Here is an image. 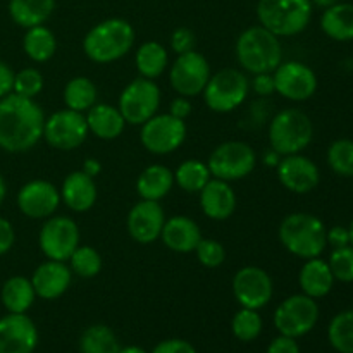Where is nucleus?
I'll list each match as a JSON object with an SVG mask.
<instances>
[{
  "mask_svg": "<svg viewBox=\"0 0 353 353\" xmlns=\"http://www.w3.org/2000/svg\"><path fill=\"white\" fill-rule=\"evenodd\" d=\"M45 114L37 100L10 93L0 99V148L24 154L43 140Z\"/></svg>",
  "mask_w": 353,
  "mask_h": 353,
  "instance_id": "obj_1",
  "label": "nucleus"
},
{
  "mask_svg": "<svg viewBox=\"0 0 353 353\" xmlns=\"http://www.w3.org/2000/svg\"><path fill=\"white\" fill-rule=\"evenodd\" d=\"M134 28L123 17H109L97 23L83 38V52L95 64H110L133 50Z\"/></svg>",
  "mask_w": 353,
  "mask_h": 353,
  "instance_id": "obj_2",
  "label": "nucleus"
},
{
  "mask_svg": "<svg viewBox=\"0 0 353 353\" xmlns=\"http://www.w3.org/2000/svg\"><path fill=\"white\" fill-rule=\"evenodd\" d=\"M236 61L241 71L248 74L274 72L283 62L281 38L276 37L261 24L247 28L236 38Z\"/></svg>",
  "mask_w": 353,
  "mask_h": 353,
  "instance_id": "obj_3",
  "label": "nucleus"
},
{
  "mask_svg": "<svg viewBox=\"0 0 353 353\" xmlns=\"http://www.w3.org/2000/svg\"><path fill=\"white\" fill-rule=\"evenodd\" d=\"M326 231L321 217L309 212H293L279 224L278 238L286 252L307 261L324 254L327 247Z\"/></svg>",
  "mask_w": 353,
  "mask_h": 353,
  "instance_id": "obj_4",
  "label": "nucleus"
},
{
  "mask_svg": "<svg viewBox=\"0 0 353 353\" xmlns=\"http://www.w3.org/2000/svg\"><path fill=\"white\" fill-rule=\"evenodd\" d=\"M314 6L310 0H259L257 19L261 26L278 38L303 33L312 21Z\"/></svg>",
  "mask_w": 353,
  "mask_h": 353,
  "instance_id": "obj_5",
  "label": "nucleus"
},
{
  "mask_svg": "<svg viewBox=\"0 0 353 353\" xmlns=\"http://www.w3.org/2000/svg\"><path fill=\"white\" fill-rule=\"evenodd\" d=\"M268 137L271 148L281 157L302 154L314 140V123L303 110L288 107L272 116Z\"/></svg>",
  "mask_w": 353,
  "mask_h": 353,
  "instance_id": "obj_6",
  "label": "nucleus"
},
{
  "mask_svg": "<svg viewBox=\"0 0 353 353\" xmlns=\"http://www.w3.org/2000/svg\"><path fill=\"white\" fill-rule=\"evenodd\" d=\"M250 93V78L236 68H224L210 74L203 88V102L212 112L230 114L241 107Z\"/></svg>",
  "mask_w": 353,
  "mask_h": 353,
  "instance_id": "obj_7",
  "label": "nucleus"
},
{
  "mask_svg": "<svg viewBox=\"0 0 353 353\" xmlns=\"http://www.w3.org/2000/svg\"><path fill=\"white\" fill-rule=\"evenodd\" d=\"M212 178L233 183L247 178L257 165V152L250 143L230 140L217 145L207 159Z\"/></svg>",
  "mask_w": 353,
  "mask_h": 353,
  "instance_id": "obj_8",
  "label": "nucleus"
},
{
  "mask_svg": "<svg viewBox=\"0 0 353 353\" xmlns=\"http://www.w3.org/2000/svg\"><path fill=\"white\" fill-rule=\"evenodd\" d=\"M162 93L155 79H147L138 76L128 83L119 95L117 109L123 114L126 124L141 126L152 116L159 112Z\"/></svg>",
  "mask_w": 353,
  "mask_h": 353,
  "instance_id": "obj_9",
  "label": "nucleus"
},
{
  "mask_svg": "<svg viewBox=\"0 0 353 353\" xmlns=\"http://www.w3.org/2000/svg\"><path fill=\"white\" fill-rule=\"evenodd\" d=\"M319 316L321 310L317 300L303 293H296L285 299L276 307L272 321L279 334L299 340L316 327Z\"/></svg>",
  "mask_w": 353,
  "mask_h": 353,
  "instance_id": "obj_10",
  "label": "nucleus"
},
{
  "mask_svg": "<svg viewBox=\"0 0 353 353\" xmlns=\"http://www.w3.org/2000/svg\"><path fill=\"white\" fill-rule=\"evenodd\" d=\"M79 245L81 233L72 217L54 214L43 221L38 233V247L48 261L68 262Z\"/></svg>",
  "mask_w": 353,
  "mask_h": 353,
  "instance_id": "obj_11",
  "label": "nucleus"
},
{
  "mask_svg": "<svg viewBox=\"0 0 353 353\" xmlns=\"http://www.w3.org/2000/svg\"><path fill=\"white\" fill-rule=\"evenodd\" d=\"M140 143L148 154L169 155L178 150L186 140L188 126L186 121L178 119L169 112L155 114L141 124Z\"/></svg>",
  "mask_w": 353,
  "mask_h": 353,
  "instance_id": "obj_12",
  "label": "nucleus"
},
{
  "mask_svg": "<svg viewBox=\"0 0 353 353\" xmlns=\"http://www.w3.org/2000/svg\"><path fill=\"white\" fill-rule=\"evenodd\" d=\"M88 124L83 112L61 109L45 117L43 140L48 147L59 152H71L81 147L88 138Z\"/></svg>",
  "mask_w": 353,
  "mask_h": 353,
  "instance_id": "obj_13",
  "label": "nucleus"
},
{
  "mask_svg": "<svg viewBox=\"0 0 353 353\" xmlns=\"http://www.w3.org/2000/svg\"><path fill=\"white\" fill-rule=\"evenodd\" d=\"M210 74V64L203 54L190 50L186 54L176 55L172 64L169 65V85L179 97L195 99L202 95Z\"/></svg>",
  "mask_w": 353,
  "mask_h": 353,
  "instance_id": "obj_14",
  "label": "nucleus"
},
{
  "mask_svg": "<svg viewBox=\"0 0 353 353\" xmlns=\"http://www.w3.org/2000/svg\"><path fill=\"white\" fill-rule=\"evenodd\" d=\"M231 290L240 307L261 310L272 300L274 281L265 269L259 265H245L234 272Z\"/></svg>",
  "mask_w": 353,
  "mask_h": 353,
  "instance_id": "obj_15",
  "label": "nucleus"
},
{
  "mask_svg": "<svg viewBox=\"0 0 353 353\" xmlns=\"http://www.w3.org/2000/svg\"><path fill=\"white\" fill-rule=\"evenodd\" d=\"M276 93L290 102H305L312 99L319 86L316 71L305 62L283 61L272 72Z\"/></svg>",
  "mask_w": 353,
  "mask_h": 353,
  "instance_id": "obj_16",
  "label": "nucleus"
},
{
  "mask_svg": "<svg viewBox=\"0 0 353 353\" xmlns=\"http://www.w3.org/2000/svg\"><path fill=\"white\" fill-rule=\"evenodd\" d=\"M17 209L28 219H48L61 205V192L47 179H31L24 183L16 196Z\"/></svg>",
  "mask_w": 353,
  "mask_h": 353,
  "instance_id": "obj_17",
  "label": "nucleus"
},
{
  "mask_svg": "<svg viewBox=\"0 0 353 353\" xmlns=\"http://www.w3.org/2000/svg\"><path fill=\"white\" fill-rule=\"evenodd\" d=\"M278 179L285 190L295 195H307L321 183V171L316 162L303 154L285 155L279 161Z\"/></svg>",
  "mask_w": 353,
  "mask_h": 353,
  "instance_id": "obj_18",
  "label": "nucleus"
},
{
  "mask_svg": "<svg viewBox=\"0 0 353 353\" xmlns=\"http://www.w3.org/2000/svg\"><path fill=\"white\" fill-rule=\"evenodd\" d=\"M165 212L161 202L141 200L134 203L126 217V230L131 240L140 245H150L161 238L165 223Z\"/></svg>",
  "mask_w": 353,
  "mask_h": 353,
  "instance_id": "obj_19",
  "label": "nucleus"
},
{
  "mask_svg": "<svg viewBox=\"0 0 353 353\" xmlns=\"http://www.w3.org/2000/svg\"><path fill=\"white\" fill-rule=\"evenodd\" d=\"M38 345V327L28 314L0 317V353H33Z\"/></svg>",
  "mask_w": 353,
  "mask_h": 353,
  "instance_id": "obj_20",
  "label": "nucleus"
},
{
  "mask_svg": "<svg viewBox=\"0 0 353 353\" xmlns=\"http://www.w3.org/2000/svg\"><path fill=\"white\" fill-rule=\"evenodd\" d=\"M37 299L57 300L64 295L72 283V272L68 262L45 261L38 265L31 276Z\"/></svg>",
  "mask_w": 353,
  "mask_h": 353,
  "instance_id": "obj_21",
  "label": "nucleus"
},
{
  "mask_svg": "<svg viewBox=\"0 0 353 353\" xmlns=\"http://www.w3.org/2000/svg\"><path fill=\"white\" fill-rule=\"evenodd\" d=\"M199 196L200 209L203 216L209 217L210 221H228L236 210V193L231 183L223 181V179H210L199 193Z\"/></svg>",
  "mask_w": 353,
  "mask_h": 353,
  "instance_id": "obj_22",
  "label": "nucleus"
},
{
  "mask_svg": "<svg viewBox=\"0 0 353 353\" xmlns=\"http://www.w3.org/2000/svg\"><path fill=\"white\" fill-rule=\"evenodd\" d=\"M59 192H61V202L65 203L69 210L78 214L88 212L90 209H93V205L97 203V196H99L95 178L85 174L81 169L69 172L62 181Z\"/></svg>",
  "mask_w": 353,
  "mask_h": 353,
  "instance_id": "obj_23",
  "label": "nucleus"
},
{
  "mask_svg": "<svg viewBox=\"0 0 353 353\" xmlns=\"http://www.w3.org/2000/svg\"><path fill=\"white\" fill-rule=\"evenodd\" d=\"M200 226L188 216H172L165 219L161 240L171 252L176 254H192L202 240Z\"/></svg>",
  "mask_w": 353,
  "mask_h": 353,
  "instance_id": "obj_24",
  "label": "nucleus"
},
{
  "mask_svg": "<svg viewBox=\"0 0 353 353\" xmlns=\"http://www.w3.org/2000/svg\"><path fill=\"white\" fill-rule=\"evenodd\" d=\"M333 272H331L330 264L324 259H307L299 272V286L303 295L310 296L314 300L324 299L334 288Z\"/></svg>",
  "mask_w": 353,
  "mask_h": 353,
  "instance_id": "obj_25",
  "label": "nucleus"
},
{
  "mask_svg": "<svg viewBox=\"0 0 353 353\" xmlns=\"http://www.w3.org/2000/svg\"><path fill=\"white\" fill-rule=\"evenodd\" d=\"M88 131L95 138L103 141H112L124 133L126 121L116 105L110 103H99L90 107L85 112Z\"/></svg>",
  "mask_w": 353,
  "mask_h": 353,
  "instance_id": "obj_26",
  "label": "nucleus"
},
{
  "mask_svg": "<svg viewBox=\"0 0 353 353\" xmlns=\"http://www.w3.org/2000/svg\"><path fill=\"white\" fill-rule=\"evenodd\" d=\"M138 196L141 200L161 202L174 188V171L162 164H150L138 174L134 183Z\"/></svg>",
  "mask_w": 353,
  "mask_h": 353,
  "instance_id": "obj_27",
  "label": "nucleus"
},
{
  "mask_svg": "<svg viewBox=\"0 0 353 353\" xmlns=\"http://www.w3.org/2000/svg\"><path fill=\"white\" fill-rule=\"evenodd\" d=\"M321 30L334 41H353V3L336 2L324 9L321 16Z\"/></svg>",
  "mask_w": 353,
  "mask_h": 353,
  "instance_id": "obj_28",
  "label": "nucleus"
},
{
  "mask_svg": "<svg viewBox=\"0 0 353 353\" xmlns=\"http://www.w3.org/2000/svg\"><path fill=\"white\" fill-rule=\"evenodd\" d=\"M55 10V0H9V16L19 28L45 24Z\"/></svg>",
  "mask_w": 353,
  "mask_h": 353,
  "instance_id": "obj_29",
  "label": "nucleus"
},
{
  "mask_svg": "<svg viewBox=\"0 0 353 353\" xmlns=\"http://www.w3.org/2000/svg\"><path fill=\"white\" fill-rule=\"evenodd\" d=\"M134 65L141 78L157 79L168 71L169 52L161 41H143L134 54Z\"/></svg>",
  "mask_w": 353,
  "mask_h": 353,
  "instance_id": "obj_30",
  "label": "nucleus"
},
{
  "mask_svg": "<svg viewBox=\"0 0 353 353\" xmlns=\"http://www.w3.org/2000/svg\"><path fill=\"white\" fill-rule=\"evenodd\" d=\"M0 300L9 314H26L37 300L33 285L30 278L12 276L2 285Z\"/></svg>",
  "mask_w": 353,
  "mask_h": 353,
  "instance_id": "obj_31",
  "label": "nucleus"
},
{
  "mask_svg": "<svg viewBox=\"0 0 353 353\" xmlns=\"http://www.w3.org/2000/svg\"><path fill=\"white\" fill-rule=\"evenodd\" d=\"M23 50L30 61L43 64V62L50 61L57 52V38H55L54 31L45 24L33 26L24 33Z\"/></svg>",
  "mask_w": 353,
  "mask_h": 353,
  "instance_id": "obj_32",
  "label": "nucleus"
},
{
  "mask_svg": "<svg viewBox=\"0 0 353 353\" xmlns=\"http://www.w3.org/2000/svg\"><path fill=\"white\" fill-rule=\"evenodd\" d=\"M97 86L86 76H74V78L69 79L64 86V92H62V100H64L65 107L76 112L85 114L90 107H93L97 103Z\"/></svg>",
  "mask_w": 353,
  "mask_h": 353,
  "instance_id": "obj_33",
  "label": "nucleus"
},
{
  "mask_svg": "<svg viewBox=\"0 0 353 353\" xmlns=\"http://www.w3.org/2000/svg\"><path fill=\"white\" fill-rule=\"evenodd\" d=\"M210 179L209 165L200 159H186L174 171V185L186 193H200Z\"/></svg>",
  "mask_w": 353,
  "mask_h": 353,
  "instance_id": "obj_34",
  "label": "nucleus"
},
{
  "mask_svg": "<svg viewBox=\"0 0 353 353\" xmlns=\"http://www.w3.org/2000/svg\"><path fill=\"white\" fill-rule=\"evenodd\" d=\"M121 343L116 333L105 324L88 326L79 336L81 353H119Z\"/></svg>",
  "mask_w": 353,
  "mask_h": 353,
  "instance_id": "obj_35",
  "label": "nucleus"
},
{
  "mask_svg": "<svg viewBox=\"0 0 353 353\" xmlns=\"http://www.w3.org/2000/svg\"><path fill=\"white\" fill-rule=\"evenodd\" d=\"M327 340L338 353H353V309L343 310L331 319Z\"/></svg>",
  "mask_w": 353,
  "mask_h": 353,
  "instance_id": "obj_36",
  "label": "nucleus"
},
{
  "mask_svg": "<svg viewBox=\"0 0 353 353\" xmlns=\"http://www.w3.org/2000/svg\"><path fill=\"white\" fill-rule=\"evenodd\" d=\"M69 269L72 276H78L83 279H92L100 274L102 271V255L90 245H79L68 261Z\"/></svg>",
  "mask_w": 353,
  "mask_h": 353,
  "instance_id": "obj_37",
  "label": "nucleus"
},
{
  "mask_svg": "<svg viewBox=\"0 0 353 353\" xmlns=\"http://www.w3.org/2000/svg\"><path fill=\"white\" fill-rule=\"evenodd\" d=\"M326 161L331 171L341 178H353V140L340 138L327 147Z\"/></svg>",
  "mask_w": 353,
  "mask_h": 353,
  "instance_id": "obj_38",
  "label": "nucleus"
},
{
  "mask_svg": "<svg viewBox=\"0 0 353 353\" xmlns=\"http://www.w3.org/2000/svg\"><path fill=\"white\" fill-rule=\"evenodd\" d=\"M262 327H264V323H262L261 314L254 309L241 307L231 319V331H233L234 338L243 343L257 340L262 333Z\"/></svg>",
  "mask_w": 353,
  "mask_h": 353,
  "instance_id": "obj_39",
  "label": "nucleus"
},
{
  "mask_svg": "<svg viewBox=\"0 0 353 353\" xmlns=\"http://www.w3.org/2000/svg\"><path fill=\"white\" fill-rule=\"evenodd\" d=\"M45 79L43 74L37 68H24L14 74L12 93L24 97V99L34 100L43 92Z\"/></svg>",
  "mask_w": 353,
  "mask_h": 353,
  "instance_id": "obj_40",
  "label": "nucleus"
},
{
  "mask_svg": "<svg viewBox=\"0 0 353 353\" xmlns=\"http://www.w3.org/2000/svg\"><path fill=\"white\" fill-rule=\"evenodd\" d=\"M334 279L340 283H353V247L347 245L341 248H333L327 259Z\"/></svg>",
  "mask_w": 353,
  "mask_h": 353,
  "instance_id": "obj_41",
  "label": "nucleus"
},
{
  "mask_svg": "<svg viewBox=\"0 0 353 353\" xmlns=\"http://www.w3.org/2000/svg\"><path fill=\"white\" fill-rule=\"evenodd\" d=\"M195 255L200 265L207 269H216L221 268L226 261V248L221 241L214 240V238H202L200 243L196 245Z\"/></svg>",
  "mask_w": 353,
  "mask_h": 353,
  "instance_id": "obj_42",
  "label": "nucleus"
},
{
  "mask_svg": "<svg viewBox=\"0 0 353 353\" xmlns=\"http://www.w3.org/2000/svg\"><path fill=\"white\" fill-rule=\"evenodd\" d=\"M196 38L195 33H193L190 28H176L171 33V50L174 52L176 55L186 54L190 50H195Z\"/></svg>",
  "mask_w": 353,
  "mask_h": 353,
  "instance_id": "obj_43",
  "label": "nucleus"
},
{
  "mask_svg": "<svg viewBox=\"0 0 353 353\" xmlns=\"http://www.w3.org/2000/svg\"><path fill=\"white\" fill-rule=\"evenodd\" d=\"M250 90L254 93H257L261 99H268V97L274 95L276 86H274L272 72H261V74H254V78L250 79Z\"/></svg>",
  "mask_w": 353,
  "mask_h": 353,
  "instance_id": "obj_44",
  "label": "nucleus"
},
{
  "mask_svg": "<svg viewBox=\"0 0 353 353\" xmlns=\"http://www.w3.org/2000/svg\"><path fill=\"white\" fill-rule=\"evenodd\" d=\"M150 353H196V350L190 341L181 338H169L155 345Z\"/></svg>",
  "mask_w": 353,
  "mask_h": 353,
  "instance_id": "obj_45",
  "label": "nucleus"
},
{
  "mask_svg": "<svg viewBox=\"0 0 353 353\" xmlns=\"http://www.w3.org/2000/svg\"><path fill=\"white\" fill-rule=\"evenodd\" d=\"M265 353H300L299 341L295 338L285 336V334H279L274 340L269 343L268 352Z\"/></svg>",
  "mask_w": 353,
  "mask_h": 353,
  "instance_id": "obj_46",
  "label": "nucleus"
},
{
  "mask_svg": "<svg viewBox=\"0 0 353 353\" xmlns=\"http://www.w3.org/2000/svg\"><path fill=\"white\" fill-rule=\"evenodd\" d=\"M14 241H16L14 226L10 224V221L0 216V255H6L14 247Z\"/></svg>",
  "mask_w": 353,
  "mask_h": 353,
  "instance_id": "obj_47",
  "label": "nucleus"
},
{
  "mask_svg": "<svg viewBox=\"0 0 353 353\" xmlns=\"http://www.w3.org/2000/svg\"><path fill=\"white\" fill-rule=\"evenodd\" d=\"M326 241L331 248H341L350 245V234L347 226H333L326 231Z\"/></svg>",
  "mask_w": 353,
  "mask_h": 353,
  "instance_id": "obj_48",
  "label": "nucleus"
},
{
  "mask_svg": "<svg viewBox=\"0 0 353 353\" xmlns=\"http://www.w3.org/2000/svg\"><path fill=\"white\" fill-rule=\"evenodd\" d=\"M14 74H16V72L12 71V68H10L7 62L0 61V99H3V97L12 93Z\"/></svg>",
  "mask_w": 353,
  "mask_h": 353,
  "instance_id": "obj_49",
  "label": "nucleus"
},
{
  "mask_svg": "<svg viewBox=\"0 0 353 353\" xmlns=\"http://www.w3.org/2000/svg\"><path fill=\"white\" fill-rule=\"evenodd\" d=\"M169 114L174 117H178V119H183L186 121L190 117V114H192V102H190V99H186V97H176L174 100L171 102V105H169Z\"/></svg>",
  "mask_w": 353,
  "mask_h": 353,
  "instance_id": "obj_50",
  "label": "nucleus"
},
{
  "mask_svg": "<svg viewBox=\"0 0 353 353\" xmlns=\"http://www.w3.org/2000/svg\"><path fill=\"white\" fill-rule=\"evenodd\" d=\"M81 171L85 172V174L92 176V178H97V176L102 172V164H100L99 159L88 157V159H85V162H83Z\"/></svg>",
  "mask_w": 353,
  "mask_h": 353,
  "instance_id": "obj_51",
  "label": "nucleus"
},
{
  "mask_svg": "<svg viewBox=\"0 0 353 353\" xmlns=\"http://www.w3.org/2000/svg\"><path fill=\"white\" fill-rule=\"evenodd\" d=\"M279 161H281V155L276 150H272V148H269L264 154V157H262V162H264L265 165H269V168H278Z\"/></svg>",
  "mask_w": 353,
  "mask_h": 353,
  "instance_id": "obj_52",
  "label": "nucleus"
},
{
  "mask_svg": "<svg viewBox=\"0 0 353 353\" xmlns=\"http://www.w3.org/2000/svg\"><path fill=\"white\" fill-rule=\"evenodd\" d=\"M119 353H148L145 348L137 347V345H130V347H121Z\"/></svg>",
  "mask_w": 353,
  "mask_h": 353,
  "instance_id": "obj_53",
  "label": "nucleus"
},
{
  "mask_svg": "<svg viewBox=\"0 0 353 353\" xmlns=\"http://www.w3.org/2000/svg\"><path fill=\"white\" fill-rule=\"evenodd\" d=\"M312 2V6H317V7H323V9H327V7L334 6L336 2H340V0H310Z\"/></svg>",
  "mask_w": 353,
  "mask_h": 353,
  "instance_id": "obj_54",
  "label": "nucleus"
},
{
  "mask_svg": "<svg viewBox=\"0 0 353 353\" xmlns=\"http://www.w3.org/2000/svg\"><path fill=\"white\" fill-rule=\"evenodd\" d=\"M6 195H7V185H6V179H3V176L0 174V207H2L3 200H6Z\"/></svg>",
  "mask_w": 353,
  "mask_h": 353,
  "instance_id": "obj_55",
  "label": "nucleus"
},
{
  "mask_svg": "<svg viewBox=\"0 0 353 353\" xmlns=\"http://www.w3.org/2000/svg\"><path fill=\"white\" fill-rule=\"evenodd\" d=\"M348 234H350V245L353 247V219H352V223L348 224Z\"/></svg>",
  "mask_w": 353,
  "mask_h": 353,
  "instance_id": "obj_56",
  "label": "nucleus"
}]
</instances>
